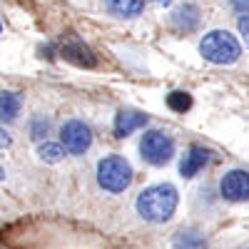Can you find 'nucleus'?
Masks as SVG:
<instances>
[{"label": "nucleus", "instance_id": "obj_20", "mask_svg": "<svg viewBox=\"0 0 249 249\" xmlns=\"http://www.w3.org/2000/svg\"><path fill=\"white\" fill-rule=\"evenodd\" d=\"M155 3H157V5H172L175 0H155Z\"/></svg>", "mask_w": 249, "mask_h": 249}, {"label": "nucleus", "instance_id": "obj_16", "mask_svg": "<svg viewBox=\"0 0 249 249\" xmlns=\"http://www.w3.org/2000/svg\"><path fill=\"white\" fill-rule=\"evenodd\" d=\"M48 130H50V122L43 117V115H37L33 122H30V137L35 140V142H40L45 135H48Z\"/></svg>", "mask_w": 249, "mask_h": 249}, {"label": "nucleus", "instance_id": "obj_10", "mask_svg": "<svg viewBox=\"0 0 249 249\" xmlns=\"http://www.w3.org/2000/svg\"><path fill=\"white\" fill-rule=\"evenodd\" d=\"M147 124V115L135 112V110H122L115 120V137H130L135 130Z\"/></svg>", "mask_w": 249, "mask_h": 249}, {"label": "nucleus", "instance_id": "obj_21", "mask_svg": "<svg viewBox=\"0 0 249 249\" xmlns=\"http://www.w3.org/2000/svg\"><path fill=\"white\" fill-rule=\"evenodd\" d=\"M5 179V172H3V167H0V182H3Z\"/></svg>", "mask_w": 249, "mask_h": 249}, {"label": "nucleus", "instance_id": "obj_9", "mask_svg": "<svg viewBox=\"0 0 249 249\" xmlns=\"http://www.w3.org/2000/svg\"><path fill=\"white\" fill-rule=\"evenodd\" d=\"M105 10L112 18L120 20H132L144 13V0H105Z\"/></svg>", "mask_w": 249, "mask_h": 249}, {"label": "nucleus", "instance_id": "obj_18", "mask_svg": "<svg viewBox=\"0 0 249 249\" xmlns=\"http://www.w3.org/2000/svg\"><path fill=\"white\" fill-rule=\"evenodd\" d=\"M237 28H239V33H242V37H244V43L249 45V15H244V18H239V23H237Z\"/></svg>", "mask_w": 249, "mask_h": 249}, {"label": "nucleus", "instance_id": "obj_17", "mask_svg": "<svg viewBox=\"0 0 249 249\" xmlns=\"http://www.w3.org/2000/svg\"><path fill=\"white\" fill-rule=\"evenodd\" d=\"M230 5L239 15H249V0H230Z\"/></svg>", "mask_w": 249, "mask_h": 249}, {"label": "nucleus", "instance_id": "obj_22", "mask_svg": "<svg viewBox=\"0 0 249 249\" xmlns=\"http://www.w3.org/2000/svg\"><path fill=\"white\" fill-rule=\"evenodd\" d=\"M0 33H3V23H0Z\"/></svg>", "mask_w": 249, "mask_h": 249}, {"label": "nucleus", "instance_id": "obj_6", "mask_svg": "<svg viewBox=\"0 0 249 249\" xmlns=\"http://www.w3.org/2000/svg\"><path fill=\"white\" fill-rule=\"evenodd\" d=\"M219 195L227 202H247L249 199V172L230 170L219 179Z\"/></svg>", "mask_w": 249, "mask_h": 249}, {"label": "nucleus", "instance_id": "obj_8", "mask_svg": "<svg viewBox=\"0 0 249 249\" xmlns=\"http://www.w3.org/2000/svg\"><path fill=\"white\" fill-rule=\"evenodd\" d=\"M207 162H210V150L197 147V144H195V147H190L182 155V160H179V175L184 179H192Z\"/></svg>", "mask_w": 249, "mask_h": 249}, {"label": "nucleus", "instance_id": "obj_2", "mask_svg": "<svg viewBox=\"0 0 249 249\" xmlns=\"http://www.w3.org/2000/svg\"><path fill=\"white\" fill-rule=\"evenodd\" d=\"M199 55L212 65H232L239 60L242 48L237 37L227 30H210L199 40Z\"/></svg>", "mask_w": 249, "mask_h": 249}, {"label": "nucleus", "instance_id": "obj_4", "mask_svg": "<svg viewBox=\"0 0 249 249\" xmlns=\"http://www.w3.org/2000/svg\"><path fill=\"white\" fill-rule=\"evenodd\" d=\"M140 155L147 164L162 167V164H167L175 157V140L162 130H150L140 140Z\"/></svg>", "mask_w": 249, "mask_h": 249}, {"label": "nucleus", "instance_id": "obj_1", "mask_svg": "<svg viewBox=\"0 0 249 249\" xmlns=\"http://www.w3.org/2000/svg\"><path fill=\"white\" fill-rule=\"evenodd\" d=\"M177 202L179 195L172 184H152L147 190H142L137 195V214L144 222H152V224H164L177 210Z\"/></svg>", "mask_w": 249, "mask_h": 249}, {"label": "nucleus", "instance_id": "obj_19", "mask_svg": "<svg viewBox=\"0 0 249 249\" xmlns=\"http://www.w3.org/2000/svg\"><path fill=\"white\" fill-rule=\"evenodd\" d=\"M10 142H13V137L5 132V127H0V150H5V147H10Z\"/></svg>", "mask_w": 249, "mask_h": 249}, {"label": "nucleus", "instance_id": "obj_14", "mask_svg": "<svg viewBox=\"0 0 249 249\" xmlns=\"http://www.w3.org/2000/svg\"><path fill=\"white\" fill-rule=\"evenodd\" d=\"M37 157L48 162V164H57L62 157H65V147L62 144H55V142H43L37 147Z\"/></svg>", "mask_w": 249, "mask_h": 249}, {"label": "nucleus", "instance_id": "obj_7", "mask_svg": "<svg viewBox=\"0 0 249 249\" xmlns=\"http://www.w3.org/2000/svg\"><path fill=\"white\" fill-rule=\"evenodd\" d=\"M199 20H202V13L195 3H182L170 15V23L177 33H195L199 28Z\"/></svg>", "mask_w": 249, "mask_h": 249}, {"label": "nucleus", "instance_id": "obj_5", "mask_svg": "<svg viewBox=\"0 0 249 249\" xmlns=\"http://www.w3.org/2000/svg\"><path fill=\"white\" fill-rule=\"evenodd\" d=\"M60 142H62V147H65V152L85 155L90 150V144H92V132H90V127L85 122L70 120L60 127Z\"/></svg>", "mask_w": 249, "mask_h": 249}, {"label": "nucleus", "instance_id": "obj_13", "mask_svg": "<svg viewBox=\"0 0 249 249\" xmlns=\"http://www.w3.org/2000/svg\"><path fill=\"white\" fill-rule=\"evenodd\" d=\"M172 249H207V239L195 230H182L172 239Z\"/></svg>", "mask_w": 249, "mask_h": 249}, {"label": "nucleus", "instance_id": "obj_15", "mask_svg": "<svg viewBox=\"0 0 249 249\" xmlns=\"http://www.w3.org/2000/svg\"><path fill=\"white\" fill-rule=\"evenodd\" d=\"M167 107L175 110V112H187L192 107V97L190 92H182V90H175L167 95Z\"/></svg>", "mask_w": 249, "mask_h": 249}, {"label": "nucleus", "instance_id": "obj_11", "mask_svg": "<svg viewBox=\"0 0 249 249\" xmlns=\"http://www.w3.org/2000/svg\"><path fill=\"white\" fill-rule=\"evenodd\" d=\"M62 57L70 60V62H75V65H80V68H95V65H97L92 50H90L88 45H82L80 40H75V43H68L65 48H62Z\"/></svg>", "mask_w": 249, "mask_h": 249}, {"label": "nucleus", "instance_id": "obj_3", "mask_svg": "<svg viewBox=\"0 0 249 249\" xmlns=\"http://www.w3.org/2000/svg\"><path fill=\"white\" fill-rule=\"evenodd\" d=\"M97 184L110 195H120L132 184V164L122 155H107L97 162Z\"/></svg>", "mask_w": 249, "mask_h": 249}, {"label": "nucleus", "instance_id": "obj_12", "mask_svg": "<svg viewBox=\"0 0 249 249\" xmlns=\"http://www.w3.org/2000/svg\"><path fill=\"white\" fill-rule=\"evenodd\" d=\"M20 107H23V97H20L18 92L0 90V120H3V122H13V120H18Z\"/></svg>", "mask_w": 249, "mask_h": 249}]
</instances>
